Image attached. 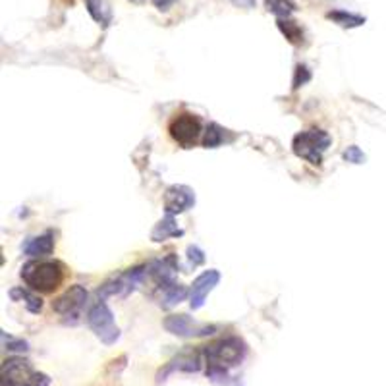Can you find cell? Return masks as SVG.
<instances>
[{
  "instance_id": "obj_5",
  "label": "cell",
  "mask_w": 386,
  "mask_h": 386,
  "mask_svg": "<svg viewBox=\"0 0 386 386\" xmlns=\"http://www.w3.org/2000/svg\"><path fill=\"white\" fill-rule=\"evenodd\" d=\"M87 324L95 332V337L99 338L105 346H115L120 340V329H118L115 315L105 303V300H99L89 308V311H87Z\"/></svg>"
},
{
  "instance_id": "obj_3",
  "label": "cell",
  "mask_w": 386,
  "mask_h": 386,
  "mask_svg": "<svg viewBox=\"0 0 386 386\" xmlns=\"http://www.w3.org/2000/svg\"><path fill=\"white\" fill-rule=\"evenodd\" d=\"M332 145V137L329 131L321 128H311L296 134L292 139V151L298 158L308 160L309 165L321 166L322 155Z\"/></svg>"
},
{
  "instance_id": "obj_13",
  "label": "cell",
  "mask_w": 386,
  "mask_h": 386,
  "mask_svg": "<svg viewBox=\"0 0 386 386\" xmlns=\"http://www.w3.org/2000/svg\"><path fill=\"white\" fill-rule=\"evenodd\" d=\"M22 251L23 255H28L31 259H45L52 255V251H54V234H52V230H47L41 236L28 238L22 243Z\"/></svg>"
},
{
  "instance_id": "obj_25",
  "label": "cell",
  "mask_w": 386,
  "mask_h": 386,
  "mask_svg": "<svg viewBox=\"0 0 386 386\" xmlns=\"http://www.w3.org/2000/svg\"><path fill=\"white\" fill-rule=\"evenodd\" d=\"M187 261H189V265L193 267H199L205 263V251L197 247V245H187Z\"/></svg>"
},
{
  "instance_id": "obj_17",
  "label": "cell",
  "mask_w": 386,
  "mask_h": 386,
  "mask_svg": "<svg viewBox=\"0 0 386 386\" xmlns=\"http://www.w3.org/2000/svg\"><path fill=\"white\" fill-rule=\"evenodd\" d=\"M86 6L89 16L99 25L108 28L112 23V10H110V4H108L107 0H86Z\"/></svg>"
},
{
  "instance_id": "obj_14",
  "label": "cell",
  "mask_w": 386,
  "mask_h": 386,
  "mask_svg": "<svg viewBox=\"0 0 386 386\" xmlns=\"http://www.w3.org/2000/svg\"><path fill=\"white\" fill-rule=\"evenodd\" d=\"M158 293V303L163 309H170L174 305H178L182 301L186 300L189 292H187L186 286H182L178 282H172V284H166V286L157 288Z\"/></svg>"
},
{
  "instance_id": "obj_6",
  "label": "cell",
  "mask_w": 386,
  "mask_h": 386,
  "mask_svg": "<svg viewBox=\"0 0 386 386\" xmlns=\"http://www.w3.org/2000/svg\"><path fill=\"white\" fill-rule=\"evenodd\" d=\"M145 276H149L147 265L131 267L128 271L108 279L105 284H100L97 296H99V300H105V298H128L129 293L144 282Z\"/></svg>"
},
{
  "instance_id": "obj_18",
  "label": "cell",
  "mask_w": 386,
  "mask_h": 386,
  "mask_svg": "<svg viewBox=\"0 0 386 386\" xmlns=\"http://www.w3.org/2000/svg\"><path fill=\"white\" fill-rule=\"evenodd\" d=\"M276 25H279L280 33L286 37L288 43H292L293 47H300L303 43V28L296 20H290V18H279L276 20Z\"/></svg>"
},
{
  "instance_id": "obj_11",
  "label": "cell",
  "mask_w": 386,
  "mask_h": 386,
  "mask_svg": "<svg viewBox=\"0 0 386 386\" xmlns=\"http://www.w3.org/2000/svg\"><path fill=\"white\" fill-rule=\"evenodd\" d=\"M195 205V192L184 184H174L165 192V213L166 215H182Z\"/></svg>"
},
{
  "instance_id": "obj_15",
  "label": "cell",
  "mask_w": 386,
  "mask_h": 386,
  "mask_svg": "<svg viewBox=\"0 0 386 386\" xmlns=\"http://www.w3.org/2000/svg\"><path fill=\"white\" fill-rule=\"evenodd\" d=\"M182 236H184V230L178 228L174 215H166L165 218H160V221L155 224L153 232H151V240H153L155 243H163L166 242V240H170V238H182Z\"/></svg>"
},
{
  "instance_id": "obj_26",
  "label": "cell",
  "mask_w": 386,
  "mask_h": 386,
  "mask_svg": "<svg viewBox=\"0 0 386 386\" xmlns=\"http://www.w3.org/2000/svg\"><path fill=\"white\" fill-rule=\"evenodd\" d=\"M23 386H50V377L45 373H33V377Z\"/></svg>"
},
{
  "instance_id": "obj_8",
  "label": "cell",
  "mask_w": 386,
  "mask_h": 386,
  "mask_svg": "<svg viewBox=\"0 0 386 386\" xmlns=\"http://www.w3.org/2000/svg\"><path fill=\"white\" fill-rule=\"evenodd\" d=\"M205 365V353H203V348H186L182 350L178 356L168 361V363L157 373V382H165L168 379V375L172 373H199Z\"/></svg>"
},
{
  "instance_id": "obj_4",
  "label": "cell",
  "mask_w": 386,
  "mask_h": 386,
  "mask_svg": "<svg viewBox=\"0 0 386 386\" xmlns=\"http://www.w3.org/2000/svg\"><path fill=\"white\" fill-rule=\"evenodd\" d=\"M168 134H170L172 141L178 144L182 149H192L203 139V122L197 115L193 112H178L168 124Z\"/></svg>"
},
{
  "instance_id": "obj_24",
  "label": "cell",
  "mask_w": 386,
  "mask_h": 386,
  "mask_svg": "<svg viewBox=\"0 0 386 386\" xmlns=\"http://www.w3.org/2000/svg\"><path fill=\"white\" fill-rule=\"evenodd\" d=\"M342 158L346 163H350V165H363L365 160H367L365 153L359 149L358 145H350V147L342 153Z\"/></svg>"
},
{
  "instance_id": "obj_27",
  "label": "cell",
  "mask_w": 386,
  "mask_h": 386,
  "mask_svg": "<svg viewBox=\"0 0 386 386\" xmlns=\"http://www.w3.org/2000/svg\"><path fill=\"white\" fill-rule=\"evenodd\" d=\"M153 4H155L160 12H166V10H170V8L176 4V0H153Z\"/></svg>"
},
{
  "instance_id": "obj_1",
  "label": "cell",
  "mask_w": 386,
  "mask_h": 386,
  "mask_svg": "<svg viewBox=\"0 0 386 386\" xmlns=\"http://www.w3.org/2000/svg\"><path fill=\"white\" fill-rule=\"evenodd\" d=\"M205 365H207V379L215 385L232 386L234 377H230V369H234L247 356V344L240 337L218 338L209 346H203Z\"/></svg>"
},
{
  "instance_id": "obj_10",
  "label": "cell",
  "mask_w": 386,
  "mask_h": 386,
  "mask_svg": "<svg viewBox=\"0 0 386 386\" xmlns=\"http://www.w3.org/2000/svg\"><path fill=\"white\" fill-rule=\"evenodd\" d=\"M218 282H221V272L216 269H209V271L201 272L199 276L193 280L192 288H189V308L193 311L203 308L207 296L218 286Z\"/></svg>"
},
{
  "instance_id": "obj_23",
  "label": "cell",
  "mask_w": 386,
  "mask_h": 386,
  "mask_svg": "<svg viewBox=\"0 0 386 386\" xmlns=\"http://www.w3.org/2000/svg\"><path fill=\"white\" fill-rule=\"evenodd\" d=\"M311 81V70H309L305 64H298L296 66V72H293V81H292V89L298 91L300 87H303L305 83Z\"/></svg>"
},
{
  "instance_id": "obj_28",
  "label": "cell",
  "mask_w": 386,
  "mask_h": 386,
  "mask_svg": "<svg viewBox=\"0 0 386 386\" xmlns=\"http://www.w3.org/2000/svg\"><path fill=\"white\" fill-rule=\"evenodd\" d=\"M232 4L243 8V10H251V8H255V0H232Z\"/></svg>"
},
{
  "instance_id": "obj_16",
  "label": "cell",
  "mask_w": 386,
  "mask_h": 386,
  "mask_svg": "<svg viewBox=\"0 0 386 386\" xmlns=\"http://www.w3.org/2000/svg\"><path fill=\"white\" fill-rule=\"evenodd\" d=\"M8 296L12 298L14 301H23L25 303V309H28L29 313L33 315H39L41 311H43V300L37 296V292H33V290H25V288H12L10 292H8Z\"/></svg>"
},
{
  "instance_id": "obj_22",
  "label": "cell",
  "mask_w": 386,
  "mask_h": 386,
  "mask_svg": "<svg viewBox=\"0 0 386 386\" xmlns=\"http://www.w3.org/2000/svg\"><path fill=\"white\" fill-rule=\"evenodd\" d=\"M0 337H2V346H4V350L14 351V353H25V351H29V344L25 342V340H22V338L10 337L4 330H2Z\"/></svg>"
},
{
  "instance_id": "obj_12",
  "label": "cell",
  "mask_w": 386,
  "mask_h": 386,
  "mask_svg": "<svg viewBox=\"0 0 386 386\" xmlns=\"http://www.w3.org/2000/svg\"><path fill=\"white\" fill-rule=\"evenodd\" d=\"M2 386H23L33 377V367L28 359L14 356L2 361Z\"/></svg>"
},
{
  "instance_id": "obj_19",
  "label": "cell",
  "mask_w": 386,
  "mask_h": 386,
  "mask_svg": "<svg viewBox=\"0 0 386 386\" xmlns=\"http://www.w3.org/2000/svg\"><path fill=\"white\" fill-rule=\"evenodd\" d=\"M327 20L334 22L337 25L344 29H353V28H361L367 20L363 16L359 14H351V12H346V10H330L327 14Z\"/></svg>"
},
{
  "instance_id": "obj_20",
  "label": "cell",
  "mask_w": 386,
  "mask_h": 386,
  "mask_svg": "<svg viewBox=\"0 0 386 386\" xmlns=\"http://www.w3.org/2000/svg\"><path fill=\"white\" fill-rule=\"evenodd\" d=\"M224 134H226V129L221 128L215 122H211L207 128H205L201 145H203L205 149H216V147H221L222 141H224Z\"/></svg>"
},
{
  "instance_id": "obj_21",
  "label": "cell",
  "mask_w": 386,
  "mask_h": 386,
  "mask_svg": "<svg viewBox=\"0 0 386 386\" xmlns=\"http://www.w3.org/2000/svg\"><path fill=\"white\" fill-rule=\"evenodd\" d=\"M265 8L267 12H271L276 18H290L298 10L292 0H265Z\"/></svg>"
},
{
  "instance_id": "obj_9",
  "label": "cell",
  "mask_w": 386,
  "mask_h": 386,
  "mask_svg": "<svg viewBox=\"0 0 386 386\" xmlns=\"http://www.w3.org/2000/svg\"><path fill=\"white\" fill-rule=\"evenodd\" d=\"M166 332L180 338H203L215 334L216 327L193 321L189 315H168L163 321Z\"/></svg>"
},
{
  "instance_id": "obj_7",
  "label": "cell",
  "mask_w": 386,
  "mask_h": 386,
  "mask_svg": "<svg viewBox=\"0 0 386 386\" xmlns=\"http://www.w3.org/2000/svg\"><path fill=\"white\" fill-rule=\"evenodd\" d=\"M89 293L81 284H74L66 290L60 298L52 301V311L60 315V319L64 324L76 327L81 317V311L86 308Z\"/></svg>"
},
{
  "instance_id": "obj_2",
  "label": "cell",
  "mask_w": 386,
  "mask_h": 386,
  "mask_svg": "<svg viewBox=\"0 0 386 386\" xmlns=\"http://www.w3.org/2000/svg\"><path fill=\"white\" fill-rule=\"evenodd\" d=\"M66 274L68 269L58 259H33L28 261L20 272L25 286L37 293H54L64 284Z\"/></svg>"
},
{
  "instance_id": "obj_29",
  "label": "cell",
  "mask_w": 386,
  "mask_h": 386,
  "mask_svg": "<svg viewBox=\"0 0 386 386\" xmlns=\"http://www.w3.org/2000/svg\"><path fill=\"white\" fill-rule=\"evenodd\" d=\"M129 2H131V4H145L147 0H129Z\"/></svg>"
}]
</instances>
